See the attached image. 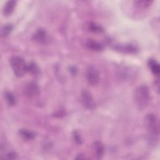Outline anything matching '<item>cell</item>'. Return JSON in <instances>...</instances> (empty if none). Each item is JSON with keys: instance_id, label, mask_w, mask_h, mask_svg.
Returning <instances> with one entry per match:
<instances>
[{"instance_id": "277c9868", "label": "cell", "mask_w": 160, "mask_h": 160, "mask_svg": "<svg viewBox=\"0 0 160 160\" xmlns=\"http://www.w3.org/2000/svg\"><path fill=\"white\" fill-rule=\"evenodd\" d=\"M86 78L90 85H97L99 81V74L98 69L94 66H89L86 71Z\"/></svg>"}, {"instance_id": "2e32d148", "label": "cell", "mask_w": 160, "mask_h": 160, "mask_svg": "<svg viewBox=\"0 0 160 160\" xmlns=\"http://www.w3.org/2000/svg\"><path fill=\"white\" fill-rule=\"evenodd\" d=\"M28 71L31 72L34 74H38L39 72V69L35 63L31 62L28 65Z\"/></svg>"}, {"instance_id": "52a82bcc", "label": "cell", "mask_w": 160, "mask_h": 160, "mask_svg": "<svg viewBox=\"0 0 160 160\" xmlns=\"http://www.w3.org/2000/svg\"><path fill=\"white\" fill-rule=\"evenodd\" d=\"M32 39L36 42L42 44H48L50 41L49 34L43 29H38L33 34Z\"/></svg>"}, {"instance_id": "ffe728a7", "label": "cell", "mask_w": 160, "mask_h": 160, "mask_svg": "<svg viewBox=\"0 0 160 160\" xmlns=\"http://www.w3.org/2000/svg\"><path fill=\"white\" fill-rule=\"evenodd\" d=\"M70 71L72 73V74H76V68L74 67H71L70 68Z\"/></svg>"}, {"instance_id": "7a4b0ae2", "label": "cell", "mask_w": 160, "mask_h": 160, "mask_svg": "<svg viewBox=\"0 0 160 160\" xmlns=\"http://www.w3.org/2000/svg\"><path fill=\"white\" fill-rule=\"evenodd\" d=\"M133 99L136 108L142 111L149 105L150 101V93L148 88L145 85L137 87L133 93Z\"/></svg>"}, {"instance_id": "8fae6325", "label": "cell", "mask_w": 160, "mask_h": 160, "mask_svg": "<svg viewBox=\"0 0 160 160\" xmlns=\"http://www.w3.org/2000/svg\"><path fill=\"white\" fill-rule=\"evenodd\" d=\"M148 64L152 73L154 75L159 76L160 72V67L159 63L155 59H150L148 61Z\"/></svg>"}, {"instance_id": "ac0fdd59", "label": "cell", "mask_w": 160, "mask_h": 160, "mask_svg": "<svg viewBox=\"0 0 160 160\" xmlns=\"http://www.w3.org/2000/svg\"><path fill=\"white\" fill-rule=\"evenodd\" d=\"M152 2V1H135V3L141 6V7H143V8H146L147 6H149L151 3Z\"/></svg>"}, {"instance_id": "5bb4252c", "label": "cell", "mask_w": 160, "mask_h": 160, "mask_svg": "<svg viewBox=\"0 0 160 160\" xmlns=\"http://www.w3.org/2000/svg\"><path fill=\"white\" fill-rule=\"evenodd\" d=\"M12 26L10 24H7L4 26H3L1 28V34L2 36H8L9 33H11V32L12 30Z\"/></svg>"}, {"instance_id": "5b68a950", "label": "cell", "mask_w": 160, "mask_h": 160, "mask_svg": "<svg viewBox=\"0 0 160 160\" xmlns=\"http://www.w3.org/2000/svg\"><path fill=\"white\" fill-rule=\"evenodd\" d=\"M81 99L84 108L88 109H94L96 108V103L89 91L84 89L81 92Z\"/></svg>"}, {"instance_id": "8992f818", "label": "cell", "mask_w": 160, "mask_h": 160, "mask_svg": "<svg viewBox=\"0 0 160 160\" xmlns=\"http://www.w3.org/2000/svg\"><path fill=\"white\" fill-rule=\"evenodd\" d=\"M40 90L38 85L35 82H30L26 84L24 88V94L26 96L32 98L39 94Z\"/></svg>"}, {"instance_id": "4fadbf2b", "label": "cell", "mask_w": 160, "mask_h": 160, "mask_svg": "<svg viewBox=\"0 0 160 160\" xmlns=\"http://www.w3.org/2000/svg\"><path fill=\"white\" fill-rule=\"evenodd\" d=\"M4 98L6 99V101L7 102V103L11 106H14L16 104V98L14 97V94L9 91H6L4 93Z\"/></svg>"}, {"instance_id": "9c48e42d", "label": "cell", "mask_w": 160, "mask_h": 160, "mask_svg": "<svg viewBox=\"0 0 160 160\" xmlns=\"http://www.w3.org/2000/svg\"><path fill=\"white\" fill-rule=\"evenodd\" d=\"M86 46L89 49L94 51H101L104 49V46L94 39H88L86 41Z\"/></svg>"}, {"instance_id": "3957f363", "label": "cell", "mask_w": 160, "mask_h": 160, "mask_svg": "<svg viewBox=\"0 0 160 160\" xmlns=\"http://www.w3.org/2000/svg\"><path fill=\"white\" fill-rule=\"evenodd\" d=\"M9 62L13 72L17 77L21 78L28 72V65L21 57L12 56Z\"/></svg>"}, {"instance_id": "30bf717a", "label": "cell", "mask_w": 160, "mask_h": 160, "mask_svg": "<svg viewBox=\"0 0 160 160\" xmlns=\"http://www.w3.org/2000/svg\"><path fill=\"white\" fill-rule=\"evenodd\" d=\"M16 2L14 1H8L6 2V4L4 6L3 10H2V13L4 16H8L13 12L14 9L15 8Z\"/></svg>"}, {"instance_id": "7c38bea8", "label": "cell", "mask_w": 160, "mask_h": 160, "mask_svg": "<svg viewBox=\"0 0 160 160\" xmlns=\"http://www.w3.org/2000/svg\"><path fill=\"white\" fill-rule=\"evenodd\" d=\"M19 134L21 136L23 139L26 140H31L33 139L35 137L34 133L26 129H21L19 130Z\"/></svg>"}, {"instance_id": "d6986e66", "label": "cell", "mask_w": 160, "mask_h": 160, "mask_svg": "<svg viewBox=\"0 0 160 160\" xmlns=\"http://www.w3.org/2000/svg\"><path fill=\"white\" fill-rule=\"evenodd\" d=\"M16 158H17V154H16L14 152H10L8 153V154L4 156V158H6V159H16Z\"/></svg>"}, {"instance_id": "ba28073f", "label": "cell", "mask_w": 160, "mask_h": 160, "mask_svg": "<svg viewBox=\"0 0 160 160\" xmlns=\"http://www.w3.org/2000/svg\"><path fill=\"white\" fill-rule=\"evenodd\" d=\"M92 149L96 158L98 159H101L104 151V147L103 144L101 141H98L94 142L92 144Z\"/></svg>"}, {"instance_id": "9a60e30c", "label": "cell", "mask_w": 160, "mask_h": 160, "mask_svg": "<svg viewBox=\"0 0 160 160\" xmlns=\"http://www.w3.org/2000/svg\"><path fill=\"white\" fill-rule=\"evenodd\" d=\"M88 29L93 32H101L103 31L100 26L93 22H90L88 24Z\"/></svg>"}, {"instance_id": "6da1fadb", "label": "cell", "mask_w": 160, "mask_h": 160, "mask_svg": "<svg viewBox=\"0 0 160 160\" xmlns=\"http://www.w3.org/2000/svg\"><path fill=\"white\" fill-rule=\"evenodd\" d=\"M144 125L151 143L156 142L159 134V125L158 117L153 113L148 114L144 118Z\"/></svg>"}, {"instance_id": "e0dca14e", "label": "cell", "mask_w": 160, "mask_h": 160, "mask_svg": "<svg viewBox=\"0 0 160 160\" xmlns=\"http://www.w3.org/2000/svg\"><path fill=\"white\" fill-rule=\"evenodd\" d=\"M72 137H73V139L74 140V141L78 144H82V138L80 136V134H79V132L76 131H74L72 133Z\"/></svg>"}]
</instances>
